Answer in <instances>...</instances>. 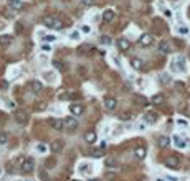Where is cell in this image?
<instances>
[{
  "mask_svg": "<svg viewBox=\"0 0 190 181\" xmlns=\"http://www.w3.org/2000/svg\"><path fill=\"white\" fill-rule=\"evenodd\" d=\"M20 168L23 173H32L35 170V160L33 158H20Z\"/></svg>",
  "mask_w": 190,
  "mask_h": 181,
  "instance_id": "1",
  "label": "cell"
},
{
  "mask_svg": "<svg viewBox=\"0 0 190 181\" xmlns=\"http://www.w3.org/2000/svg\"><path fill=\"white\" fill-rule=\"evenodd\" d=\"M43 25L48 26V28H56V30H60V28H61V21L56 20V18H53V17H45V18H43Z\"/></svg>",
  "mask_w": 190,
  "mask_h": 181,
  "instance_id": "2",
  "label": "cell"
},
{
  "mask_svg": "<svg viewBox=\"0 0 190 181\" xmlns=\"http://www.w3.org/2000/svg\"><path fill=\"white\" fill-rule=\"evenodd\" d=\"M106 155V142H101L99 147H94L93 150H91V156L93 158H101V156Z\"/></svg>",
  "mask_w": 190,
  "mask_h": 181,
  "instance_id": "3",
  "label": "cell"
},
{
  "mask_svg": "<svg viewBox=\"0 0 190 181\" xmlns=\"http://www.w3.org/2000/svg\"><path fill=\"white\" fill-rule=\"evenodd\" d=\"M164 165L167 168H170V170H177V168H180V160L175 158V156H169L167 160L164 161Z\"/></svg>",
  "mask_w": 190,
  "mask_h": 181,
  "instance_id": "4",
  "label": "cell"
},
{
  "mask_svg": "<svg viewBox=\"0 0 190 181\" xmlns=\"http://www.w3.org/2000/svg\"><path fill=\"white\" fill-rule=\"evenodd\" d=\"M63 124H65V127H66V128H69V130H75V128L79 125V122L76 120V117H75V115H71V117H66V119H63Z\"/></svg>",
  "mask_w": 190,
  "mask_h": 181,
  "instance_id": "5",
  "label": "cell"
},
{
  "mask_svg": "<svg viewBox=\"0 0 190 181\" xmlns=\"http://www.w3.org/2000/svg\"><path fill=\"white\" fill-rule=\"evenodd\" d=\"M15 120L20 125H25L27 122H28V114H27L25 110H17V112H15Z\"/></svg>",
  "mask_w": 190,
  "mask_h": 181,
  "instance_id": "6",
  "label": "cell"
},
{
  "mask_svg": "<svg viewBox=\"0 0 190 181\" xmlns=\"http://www.w3.org/2000/svg\"><path fill=\"white\" fill-rule=\"evenodd\" d=\"M69 112H71L75 117H78V115L84 114V107H83L81 104H71V106H69Z\"/></svg>",
  "mask_w": 190,
  "mask_h": 181,
  "instance_id": "7",
  "label": "cell"
},
{
  "mask_svg": "<svg viewBox=\"0 0 190 181\" xmlns=\"http://www.w3.org/2000/svg\"><path fill=\"white\" fill-rule=\"evenodd\" d=\"M103 104H104V107H106L108 110H114L116 106H118V100H116L114 97H104Z\"/></svg>",
  "mask_w": 190,
  "mask_h": 181,
  "instance_id": "8",
  "label": "cell"
},
{
  "mask_svg": "<svg viewBox=\"0 0 190 181\" xmlns=\"http://www.w3.org/2000/svg\"><path fill=\"white\" fill-rule=\"evenodd\" d=\"M139 45H140V46H144V48L151 46V45H152V36L149 35V33H144V35L139 38Z\"/></svg>",
  "mask_w": 190,
  "mask_h": 181,
  "instance_id": "9",
  "label": "cell"
},
{
  "mask_svg": "<svg viewBox=\"0 0 190 181\" xmlns=\"http://www.w3.org/2000/svg\"><path fill=\"white\" fill-rule=\"evenodd\" d=\"M144 120H146L147 124H155V122L159 120V114H157V112H152V110H151V112H147V114L144 115Z\"/></svg>",
  "mask_w": 190,
  "mask_h": 181,
  "instance_id": "10",
  "label": "cell"
},
{
  "mask_svg": "<svg viewBox=\"0 0 190 181\" xmlns=\"http://www.w3.org/2000/svg\"><path fill=\"white\" fill-rule=\"evenodd\" d=\"M50 150H51L53 153H60L61 150H63V142H61V140H55V142L51 143Z\"/></svg>",
  "mask_w": 190,
  "mask_h": 181,
  "instance_id": "11",
  "label": "cell"
},
{
  "mask_svg": "<svg viewBox=\"0 0 190 181\" xmlns=\"http://www.w3.org/2000/svg\"><path fill=\"white\" fill-rule=\"evenodd\" d=\"M134 155H136L137 160H144V158H146V155H147V152H146V148H144V147H137V148L134 150Z\"/></svg>",
  "mask_w": 190,
  "mask_h": 181,
  "instance_id": "12",
  "label": "cell"
},
{
  "mask_svg": "<svg viewBox=\"0 0 190 181\" xmlns=\"http://www.w3.org/2000/svg\"><path fill=\"white\" fill-rule=\"evenodd\" d=\"M159 51H160L162 54H167V53L172 51V46H170L167 41H160V45H159Z\"/></svg>",
  "mask_w": 190,
  "mask_h": 181,
  "instance_id": "13",
  "label": "cell"
},
{
  "mask_svg": "<svg viewBox=\"0 0 190 181\" xmlns=\"http://www.w3.org/2000/svg\"><path fill=\"white\" fill-rule=\"evenodd\" d=\"M50 124H51V127H53L55 130H61V128L65 127V124H63L61 119H50Z\"/></svg>",
  "mask_w": 190,
  "mask_h": 181,
  "instance_id": "14",
  "label": "cell"
},
{
  "mask_svg": "<svg viewBox=\"0 0 190 181\" xmlns=\"http://www.w3.org/2000/svg\"><path fill=\"white\" fill-rule=\"evenodd\" d=\"M30 89H32L33 92H41V89H43V84H41V82L40 81H32L30 82Z\"/></svg>",
  "mask_w": 190,
  "mask_h": 181,
  "instance_id": "15",
  "label": "cell"
},
{
  "mask_svg": "<svg viewBox=\"0 0 190 181\" xmlns=\"http://www.w3.org/2000/svg\"><path fill=\"white\" fill-rule=\"evenodd\" d=\"M164 96H162V94H154V96H152V99H151V102L154 104V106H162V104H164Z\"/></svg>",
  "mask_w": 190,
  "mask_h": 181,
  "instance_id": "16",
  "label": "cell"
},
{
  "mask_svg": "<svg viewBox=\"0 0 190 181\" xmlns=\"http://www.w3.org/2000/svg\"><path fill=\"white\" fill-rule=\"evenodd\" d=\"M118 46H119V50H121V51H127L131 48V43L127 41L126 38H122V40H119V41H118Z\"/></svg>",
  "mask_w": 190,
  "mask_h": 181,
  "instance_id": "17",
  "label": "cell"
},
{
  "mask_svg": "<svg viewBox=\"0 0 190 181\" xmlns=\"http://www.w3.org/2000/svg\"><path fill=\"white\" fill-rule=\"evenodd\" d=\"M157 143H159L160 148H167V147L170 145V138H169V137H159Z\"/></svg>",
  "mask_w": 190,
  "mask_h": 181,
  "instance_id": "18",
  "label": "cell"
},
{
  "mask_svg": "<svg viewBox=\"0 0 190 181\" xmlns=\"http://www.w3.org/2000/svg\"><path fill=\"white\" fill-rule=\"evenodd\" d=\"M142 59L140 58H131V66L134 67V69H140L142 67Z\"/></svg>",
  "mask_w": 190,
  "mask_h": 181,
  "instance_id": "19",
  "label": "cell"
},
{
  "mask_svg": "<svg viewBox=\"0 0 190 181\" xmlns=\"http://www.w3.org/2000/svg\"><path fill=\"white\" fill-rule=\"evenodd\" d=\"M10 7L13 10H22L23 8V2L22 0H10Z\"/></svg>",
  "mask_w": 190,
  "mask_h": 181,
  "instance_id": "20",
  "label": "cell"
},
{
  "mask_svg": "<svg viewBox=\"0 0 190 181\" xmlns=\"http://www.w3.org/2000/svg\"><path fill=\"white\" fill-rule=\"evenodd\" d=\"M103 20L104 21H112V20H114V12H112V10H104Z\"/></svg>",
  "mask_w": 190,
  "mask_h": 181,
  "instance_id": "21",
  "label": "cell"
},
{
  "mask_svg": "<svg viewBox=\"0 0 190 181\" xmlns=\"http://www.w3.org/2000/svg\"><path fill=\"white\" fill-rule=\"evenodd\" d=\"M96 138H98V135L94 133V132H88V133L84 135V140H86L88 143H94V142H96Z\"/></svg>",
  "mask_w": 190,
  "mask_h": 181,
  "instance_id": "22",
  "label": "cell"
},
{
  "mask_svg": "<svg viewBox=\"0 0 190 181\" xmlns=\"http://www.w3.org/2000/svg\"><path fill=\"white\" fill-rule=\"evenodd\" d=\"M174 142H175V145L180 147V148H185V147H187V142L183 138H180L179 135H174Z\"/></svg>",
  "mask_w": 190,
  "mask_h": 181,
  "instance_id": "23",
  "label": "cell"
},
{
  "mask_svg": "<svg viewBox=\"0 0 190 181\" xmlns=\"http://www.w3.org/2000/svg\"><path fill=\"white\" fill-rule=\"evenodd\" d=\"M89 50H91V46L88 45V43H84V45H81V46H79L78 50H76V53H78V54H81V56H83V54H84V53H88Z\"/></svg>",
  "mask_w": 190,
  "mask_h": 181,
  "instance_id": "24",
  "label": "cell"
},
{
  "mask_svg": "<svg viewBox=\"0 0 190 181\" xmlns=\"http://www.w3.org/2000/svg\"><path fill=\"white\" fill-rule=\"evenodd\" d=\"M12 36H8V35H5V36H2V38H0V43H2V45H5V46H7V45H10L12 43Z\"/></svg>",
  "mask_w": 190,
  "mask_h": 181,
  "instance_id": "25",
  "label": "cell"
},
{
  "mask_svg": "<svg viewBox=\"0 0 190 181\" xmlns=\"http://www.w3.org/2000/svg\"><path fill=\"white\" fill-rule=\"evenodd\" d=\"M160 82L162 84H170V82H172V78H170L169 74H162L160 76Z\"/></svg>",
  "mask_w": 190,
  "mask_h": 181,
  "instance_id": "26",
  "label": "cell"
},
{
  "mask_svg": "<svg viewBox=\"0 0 190 181\" xmlns=\"http://www.w3.org/2000/svg\"><path fill=\"white\" fill-rule=\"evenodd\" d=\"M119 119H121V120H131V119H132V114H131V112H122V114L119 115Z\"/></svg>",
  "mask_w": 190,
  "mask_h": 181,
  "instance_id": "27",
  "label": "cell"
},
{
  "mask_svg": "<svg viewBox=\"0 0 190 181\" xmlns=\"http://www.w3.org/2000/svg\"><path fill=\"white\" fill-rule=\"evenodd\" d=\"M111 36H108V35H103L101 36V43H103V45H111Z\"/></svg>",
  "mask_w": 190,
  "mask_h": 181,
  "instance_id": "28",
  "label": "cell"
},
{
  "mask_svg": "<svg viewBox=\"0 0 190 181\" xmlns=\"http://www.w3.org/2000/svg\"><path fill=\"white\" fill-rule=\"evenodd\" d=\"M7 140H8L7 133H5V132H0V145H4V143H7Z\"/></svg>",
  "mask_w": 190,
  "mask_h": 181,
  "instance_id": "29",
  "label": "cell"
},
{
  "mask_svg": "<svg viewBox=\"0 0 190 181\" xmlns=\"http://www.w3.org/2000/svg\"><path fill=\"white\" fill-rule=\"evenodd\" d=\"M106 166H108V168H114V166H118V163H116V160H106Z\"/></svg>",
  "mask_w": 190,
  "mask_h": 181,
  "instance_id": "30",
  "label": "cell"
},
{
  "mask_svg": "<svg viewBox=\"0 0 190 181\" xmlns=\"http://www.w3.org/2000/svg\"><path fill=\"white\" fill-rule=\"evenodd\" d=\"M177 125H179V127H189V124H187L183 119H179V120H177Z\"/></svg>",
  "mask_w": 190,
  "mask_h": 181,
  "instance_id": "31",
  "label": "cell"
},
{
  "mask_svg": "<svg viewBox=\"0 0 190 181\" xmlns=\"http://www.w3.org/2000/svg\"><path fill=\"white\" fill-rule=\"evenodd\" d=\"M48 160H50V161H47V166H48V168H51V166H55V165H56L55 158H48Z\"/></svg>",
  "mask_w": 190,
  "mask_h": 181,
  "instance_id": "32",
  "label": "cell"
},
{
  "mask_svg": "<svg viewBox=\"0 0 190 181\" xmlns=\"http://www.w3.org/2000/svg\"><path fill=\"white\" fill-rule=\"evenodd\" d=\"M38 152H40V153H45V152H47V145L40 143V145H38Z\"/></svg>",
  "mask_w": 190,
  "mask_h": 181,
  "instance_id": "33",
  "label": "cell"
},
{
  "mask_svg": "<svg viewBox=\"0 0 190 181\" xmlns=\"http://www.w3.org/2000/svg\"><path fill=\"white\" fill-rule=\"evenodd\" d=\"M81 30H83V33H89V32H91V26H89V25H83Z\"/></svg>",
  "mask_w": 190,
  "mask_h": 181,
  "instance_id": "34",
  "label": "cell"
},
{
  "mask_svg": "<svg viewBox=\"0 0 190 181\" xmlns=\"http://www.w3.org/2000/svg\"><path fill=\"white\" fill-rule=\"evenodd\" d=\"M179 33H182V35H187V33H189V28H187V26H180V28H179Z\"/></svg>",
  "mask_w": 190,
  "mask_h": 181,
  "instance_id": "35",
  "label": "cell"
},
{
  "mask_svg": "<svg viewBox=\"0 0 190 181\" xmlns=\"http://www.w3.org/2000/svg\"><path fill=\"white\" fill-rule=\"evenodd\" d=\"M81 2H83V5H88V7L94 4V0H81Z\"/></svg>",
  "mask_w": 190,
  "mask_h": 181,
  "instance_id": "36",
  "label": "cell"
},
{
  "mask_svg": "<svg viewBox=\"0 0 190 181\" xmlns=\"http://www.w3.org/2000/svg\"><path fill=\"white\" fill-rule=\"evenodd\" d=\"M78 38H79V33L78 32H73L71 33V40H78Z\"/></svg>",
  "mask_w": 190,
  "mask_h": 181,
  "instance_id": "37",
  "label": "cell"
},
{
  "mask_svg": "<svg viewBox=\"0 0 190 181\" xmlns=\"http://www.w3.org/2000/svg\"><path fill=\"white\" fill-rule=\"evenodd\" d=\"M43 40H45V41H53V40H55V36H51V35H50V36H45Z\"/></svg>",
  "mask_w": 190,
  "mask_h": 181,
  "instance_id": "38",
  "label": "cell"
},
{
  "mask_svg": "<svg viewBox=\"0 0 190 181\" xmlns=\"http://www.w3.org/2000/svg\"><path fill=\"white\" fill-rule=\"evenodd\" d=\"M41 50H43V51H50L51 48H50V45H43V46H41Z\"/></svg>",
  "mask_w": 190,
  "mask_h": 181,
  "instance_id": "39",
  "label": "cell"
},
{
  "mask_svg": "<svg viewBox=\"0 0 190 181\" xmlns=\"http://www.w3.org/2000/svg\"><path fill=\"white\" fill-rule=\"evenodd\" d=\"M164 13L167 15V18H169V17H170V15H172V12H170V10H164Z\"/></svg>",
  "mask_w": 190,
  "mask_h": 181,
  "instance_id": "40",
  "label": "cell"
},
{
  "mask_svg": "<svg viewBox=\"0 0 190 181\" xmlns=\"http://www.w3.org/2000/svg\"><path fill=\"white\" fill-rule=\"evenodd\" d=\"M5 119H7V117H5L4 114H0V122H5Z\"/></svg>",
  "mask_w": 190,
  "mask_h": 181,
  "instance_id": "41",
  "label": "cell"
},
{
  "mask_svg": "<svg viewBox=\"0 0 190 181\" xmlns=\"http://www.w3.org/2000/svg\"><path fill=\"white\" fill-rule=\"evenodd\" d=\"M140 181H149V180H146V178H142V180H140Z\"/></svg>",
  "mask_w": 190,
  "mask_h": 181,
  "instance_id": "42",
  "label": "cell"
},
{
  "mask_svg": "<svg viewBox=\"0 0 190 181\" xmlns=\"http://www.w3.org/2000/svg\"><path fill=\"white\" fill-rule=\"evenodd\" d=\"M89 181H98V180H89Z\"/></svg>",
  "mask_w": 190,
  "mask_h": 181,
  "instance_id": "43",
  "label": "cell"
},
{
  "mask_svg": "<svg viewBox=\"0 0 190 181\" xmlns=\"http://www.w3.org/2000/svg\"><path fill=\"white\" fill-rule=\"evenodd\" d=\"M0 174H2V170H0Z\"/></svg>",
  "mask_w": 190,
  "mask_h": 181,
  "instance_id": "44",
  "label": "cell"
}]
</instances>
